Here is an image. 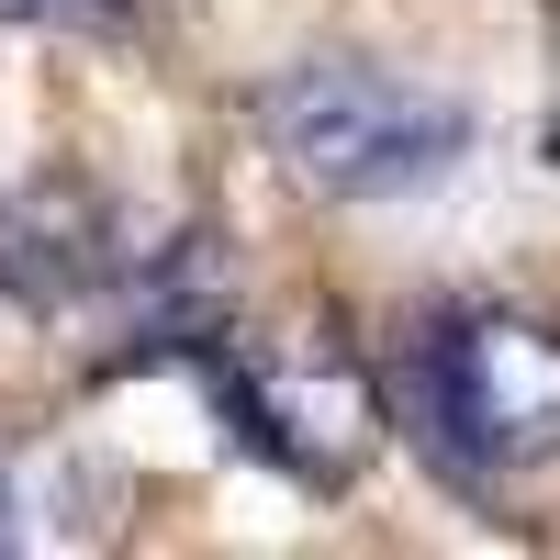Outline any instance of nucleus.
<instances>
[{
	"mask_svg": "<svg viewBox=\"0 0 560 560\" xmlns=\"http://www.w3.org/2000/svg\"><path fill=\"white\" fill-rule=\"evenodd\" d=\"M0 549H12V482H0Z\"/></svg>",
	"mask_w": 560,
	"mask_h": 560,
	"instance_id": "423d86ee",
	"label": "nucleus"
},
{
	"mask_svg": "<svg viewBox=\"0 0 560 560\" xmlns=\"http://www.w3.org/2000/svg\"><path fill=\"white\" fill-rule=\"evenodd\" d=\"M404 404L459 482H516L560 459V337L527 314H438L404 359Z\"/></svg>",
	"mask_w": 560,
	"mask_h": 560,
	"instance_id": "f03ea898",
	"label": "nucleus"
},
{
	"mask_svg": "<svg viewBox=\"0 0 560 560\" xmlns=\"http://www.w3.org/2000/svg\"><path fill=\"white\" fill-rule=\"evenodd\" d=\"M124 269H135V247L102 191H79V179H12L0 191V303L12 314H79Z\"/></svg>",
	"mask_w": 560,
	"mask_h": 560,
	"instance_id": "20e7f679",
	"label": "nucleus"
},
{
	"mask_svg": "<svg viewBox=\"0 0 560 560\" xmlns=\"http://www.w3.org/2000/svg\"><path fill=\"white\" fill-rule=\"evenodd\" d=\"M258 135L269 158L314 179V191L337 202H404V191H438L471 147V124L459 102L438 90H415L393 68H359V57H303L258 90Z\"/></svg>",
	"mask_w": 560,
	"mask_h": 560,
	"instance_id": "f257e3e1",
	"label": "nucleus"
},
{
	"mask_svg": "<svg viewBox=\"0 0 560 560\" xmlns=\"http://www.w3.org/2000/svg\"><path fill=\"white\" fill-rule=\"evenodd\" d=\"M0 23H45V34H124V0H0Z\"/></svg>",
	"mask_w": 560,
	"mask_h": 560,
	"instance_id": "39448f33",
	"label": "nucleus"
},
{
	"mask_svg": "<svg viewBox=\"0 0 560 560\" xmlns=\"http://www.w3.org/2000/svg\"><path fill=\"white\" fill-rule=\"evenodd\" d=\"M213 348V337H202ZM213 404L236 415V438L269 448L292 482H348L370 459V382L348 359H258V348H213Z\"/></svg>",
	"mask_w": 560,
	"mask_h": 560,
	"instance_id": "7ed1b4c3",
	"label": "nucleus"
}]
</instances>
